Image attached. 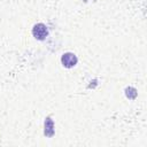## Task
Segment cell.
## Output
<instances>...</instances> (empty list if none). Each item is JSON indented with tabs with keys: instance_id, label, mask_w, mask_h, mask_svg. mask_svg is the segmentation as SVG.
Instances as JSON below:
<instances>
[{
	"instance_id": "obj_1",
	"label": "cell",
	"mask_w": 147,
	"mask_h": 147,
	"mask_svg": "<svg viewBox=\"0 0 147 147\" xmlns=\"http://www.w3.org/2000/svg\"><path fill=\"white\" fill-rule=\"evenodd\" d=\"M32 34L36 39L38 40H44L47 34H48V30H47V26L42 23H38V24H34L33 28H32Z\"/></svg>"
},
{
	"instance_id": "obj_2",
	"label": "cell",
	"mask_w": 147,
	"mask_h": 147,
	"mask_svg": "<svg viewBox=\"0 0 147 147\" xmlns=\"http://www.w3.org/2000/svg\"><path fill=\"white\" fill-rule=\"evenodd\" d=\"M77 56L74 53H64L61 57V63L65 68H72L77 64Z\"/></svg>"
},
{
	"instance_id": "obj_3",
	"label": "cell",
	"mask_w": 147,
	"mask_h": 147,
	"mask_svg": "<svg viewBox=\"0 0 147 147\" xmlns=\"http://www.w3.org/2000/svg\"><path fill=\"white\" fill-rule=\"evenodd\" d=\"M45 134L47 137H52L54 134V124L51 117H47L45 121Z\"/></svg>"
}]
</instances>
